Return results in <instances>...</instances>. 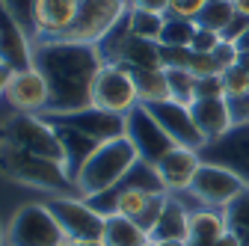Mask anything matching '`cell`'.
I'll return each instance as SVG.
<instances>
[{
  "label": "cell",
  "mask_w": 249,
  "mask_h": 246,
  "mask_svg": "<svg viewBox=\"0 0 249 246\" xmlns=\"http://www.w3.org/2000/svg\"><path fill=\"white\" fill-rule=\"evenodd\" d=\"M33 66L42 71L51 89V110L45 116H56L92 104V83L104 69V56L98 45L42 39L33 48Z\"/></svg>",
  "instance_id": "1"
},
{
  "label": "cell",
  "mask_w": 249,
  "mask_h": 246,
  "mask_svg": "<svg viewBox=\"0 0 249 246\" xmlns=\"http://www.w3.org/2000/svg\"><path fill=\"white\" fill-rule=\"evenodd\" d=\"M137 163H140V155H137V148L128 137L101 142L92 151V158L80 166V172L74 175V190L83 199L116 190Z\"/></svg>",
  "instance_id": "2"
},
{
  "label": "cell",
  "mask_w": 249,
  "mask_h": 246,
  "mask_svg": "<svg viewBox=\"0 0 249 246\" xmlns=\"http://www.w3.org/2000/svg\"><path fill=\"white\" fill-rule=\"evenodd\" d=\"M0 172L12 181H18V184L45 190L51 196L77 193L74 178L66 169V163L42 158V155H30V151H18V148H9V145H0Z\"/></svg>",
  "instance_id": "3"
},
{
  "label": "cell",
  "mask_w": 249,
  "mask_h": 246,
  "mask_svg": "<svg viewBox=\"0 0 249 246\" xmlns=\"http://www.w3.org/2000/svg\"><path fill=\"white\" fill-rule=\"evenodd\" d=\"M0 145H9L18 151H30V155H42L51 160L66 163L62 145L56 140V128L51 119L36 116V113H15L9 122L0 125Z\"/></svg>",
  "instance_id": "4"
},
{
  "label": "cell",
  "mask_w": 249,
  "mask_h": 246,
  "mask_svg": "<svg viewBox=\"0 0 249 246\" xmlns=\"http://www.w3.org/2000/svg\"><path fill=\"white\" fill-rule=\"evenodd\" d=\"M62 243H66V234H62L56 217L45 202L18 208L6 226V246H62Z\"/></svg>",
  "instance_id": "5"
},
{
  "label": "cell",
  "mask_w": 249,
  "mask_h": 246,
  "mask_svg": "<svg viewBox=\"0 0 249 246\" xmlns=\"http://www.w3.org/2000/svg\"><path fill=\"white\" fill-rule=\"evenodd\" d=\"M45 205L56 217L66 240H101L104 237V217L83 196H77V193L51 196Z\"/></svg>",
  "instance_id": "6"
},
{
  "label": "cell",
  "mask_w": 249,
  "mask_h": 246,
  "mask_svg": "<svg viewBox=\"0 0 249 246\" xmlns=\"http://www.w3.org/2000/svg\"><path fill=\"white\" fill-rule=\"evenodd\" d=\"M124 15H128V0H80L77 18L66 39L98 45Z\"/></svg>",
  "instance_id": "7"
},
{
  "label": "cell",
  "mask_w": 249,
  "mask_h": 246,
  "mask_svg": "<svg viewBox=\"0 0 249 246\" xmlns=\"http://www.w3.org/2000/svg\"><path fill=\"white\" fill-rule=\"evenodd\" d=\"M137 104L140 98H137L131 69H124L122 63H104V69L98 71L95 83H92V107L128 116Z\"/></svg>",
  "instance_id": "8"
},
{
  "label": "cell",
  "mask_w": 249,
  "mask_h": 246,
  "mask_svg": "<svg viewBox=\"0 0 249 246\" xmlns=\"http://www.w3.org/2000/svg\"><path fill=\"white\" fill-rule=\"evenodd\" d=\"M124 137L134 142L140 160H145L151 166H158L169 151L175 148L172 137L158 125V119L148 113L145 104H137L128 116H124Z\"/></svg>",
  "instance_id": "9"
},
{
  "label": "cell",
  "mask_w": 249,
  "mask_h": 246,
  "mask_svg": "<svg viewBox=\"0 0 249 246\" xmlns=\"http://www.w3.org/2000/svg\"><path fill=\"white\" fill-rule=\"evenodd\" d=\"M243 190H246V184H243L234 172L216 166V163H205V160H202V169L196 172L193 187L187 190V193H190L202 208L226 211Z\"/></svg>",
  "instance_id": "10"
},
{
  "label": "cell",
  "mask_w": 249,
  "mask_h": 246,
  "mask_svg": "<svg viewBox=\"0 0 249 246\" xmlns=\"http://www.w3.org/2000/svg\"><path fill=\"white\" fill-rule=\"evenodd\" d=\"M205 163H216L234 172L249 187V125H234L223 137H216L199 148Z\"/></svg>",
  "instance_id": "11"
},
{
  "label": "cell",
  "mask_w": 249,
  "mask_h": 246,
  "mask_svg": "<svg viewBox=\"0 0 249 246\" xmlns=\"http://www.w3.org/2000/svg\"><path fill=\"white\" fill-rule=\"evenodd\" d=\"M51 119L53 125H66V128H74L80 134H86L89 140L95 142H110V140H119L124 137V116L119 113H110V110H101V107H80V110H71V113H56V116H45Z\"/></svg>",
  "instance_id": "12"
},
{
  "label": "cell",
  "mask_w": 249,
  "mask_h": 246,
  "mask_svg": "<svg viewBox=\"0 0 249 246\" xmlns=\"http://www.w3.org/2000/svg\"><path fill=\"white\" fill-rule=\"evenodd\" d=\"M15 113H36L45 116L51 110V89L48 80L42 77V71L36 66H30L24 71H15L6 89V98H3Z\"/></svg>",
  "instance_id": "13"
},
{
  "label": "cell",
  "mask_w": 249,
  "mask_h": 246,
  "mask_svg": "<svg viewBox=\"0 0 249 246\" xmlns=\"http://www.w3.org/2000/svg\"><path fill=\"white\" fill-rule=\"evenodd\" d=\"M33 48L36 42L30 30L0 0V63H6L12 71H24L33 66Z\"/></svg>",
  "instance_id": "14"
},
{
  "label": "cell",
  "mask_w": 249,
  "mask_h": 246,
  "mask_svg": "<svg viewBox=\"0 0 249 246\" xmlns=\"http://www.w3.org/2000/svg\"><path fill=\"white\" fill-rule=\"evenodd\" d=\"M80 0H36L33 3V21H30V36L33 42L42 39H66L77 18Z\"/></svg>",
  "instance_id": "15"
},
{
  "label": "cell",
  "mask_w": 249,
  "mask_h": 246,
  "mask_svg": "<svg viewBox=\"0 0 249 246\" xmlns=\"http://www.w3.org/2000/svg\"><path fill=\"white\" fill-rule=\"evenodd\" d=\"M148 113L158 119V125L172 137L175 145H184V148H202L205 145V137L202 131L196 128V122H193V113H190V104H178L172 98L166 101H158V104H145Z\"/></svg>",
  "instance_id": "16"
},
{
  "label": "cell",
  "mask_w": 249,
  "mask_h": 246,
  "mask_svg": "<svg viewBox=\"0 0 249 246\" xmlns=\"http://www.w3.org/2000/svg\"><path fill=\"white\" fill-rule=\"evenodd\" d=\"M199 169H202V155L196 148H184V145H175L158 163V172H160L166 193H187L193 187V178Z\"/></svg>",
  "instance_id": "17"
},
{
  "label": "cell",
  "mask_w": 249,
  "mask_h": 246,
  "mask_svg": "<svg viewBox=\"0 0 249 246\" xmlns=\"http://www.w3.org/2000/svg\"><path fill=\"white\" fill-rule=\"evenodd\" d=\"M190 113H193V122H196V128L202 131L205 142L223 137L229 128H234L226 98H196L190 104Z\"/></svg>",
  "instance_id": "18"
},
{
  "label": "cell",
  "mask_w": 249,
  "mask_h": 246,
  "mask_svg": "<svg viewBox=\"0 0 249 246\" xmlns=\"http://www.w3.org/2000/svg\"><path fill=\"white\" fill-rule=\"evenodd\" d=\"M229 231L226 213L216 208H196L190 211V231H187V246H216L223 234Z\"/></svg>",
  "instance_id": "19"
},
{
  "label": "cell",
  "mask_w": 249,
  "mask_h": 246,
  "mask_svg": "<svg viewBox=\"0 0 249 246\" xmlns=\"http://www.w3.org/2000/svg\"><path fill=\"white\" fill-rule=\"evenodd\" d=\"M187 231H190V208L178 199V193H169L158 226L148 234L154 243H160V240H187Z\"/></svg>",
  "instance_id": "20"
},
{
  "label": "cell",
  "mask_w": 249,
  "mask_h": 246,
  "mask_svg": "<svg viewBox=\"0 0 249 246\" xmlns=\"http://www.w3.org/2000/svg\"><path fill=\"white\" fill-rule=\"evenodd\" d=\"M119 63L131 71L140 69H163V45L160 42H151V39H140L131 33V39L124 42L122 53H119Z\"/></svg>",
  "instance_id": "21"
},
{
  "label": "cell",
  "mask_w": 249,
  "mask_h": 246,
  "mask_svg": "<svg viewBox=\"0 0 249 246\" xmlns=\"http://www.w3.org/2000/svg\"><path fill=\"white\" fill-rule=\"evenodd\" d=\"M53 125V122H51ZM56 128V140H59V145H62V155H66V169L71 172V178L80 172V166L92 158V151H95L101 142H95V140H89L86 134H80V131H74V128H66V125H53Z\"/></svg>",
  "instance_id": "22"
},
{
  "label": "cell",
  "mask_w": 249,
  "mask_h": 246,
  "mask_svg": "<svg viewBox=\"0 0 249 246\" xmlns=\"http://www.w3.org/2000/svg\"><path fill=\"white\" fill-rule=\"evenodd\" d=\"M104 246H148L151 234L131 217H122V213H113V217L104 220Z\"/></svg>",
  "instance_id": "23"
},
{
  "label": "cell",
  "mask_w": 249,
  "mask_h": 246,
  "mask_svg": "<svg viewBox=\"0 0 249 246\" xmlns=\"http://www.w3.org/2000/svg\"><path fill=\"white\" fill-rule=\"evenodd\" d=\"M131 74H134L140 104H158V101L169 98V83H166L163 69H140V71H131Z\"/></svg>",
  "instance_id": "24"
},
{
  "label": "cell",
  "mask_w": 249,
  "mask_h": 246,
  "mask_svg": "<svg viewBox=\"0 0 249 246\" xmlns=\"http://www.w3.org/2000/svg\"><path fill=\"white\" fill-rule=\"evenodd\" d=\"M223 213H226L229 231L240 240V246H249V187H246Z\"/></svg>",
  "instance_id": "25"
},
{
  "label": "cell",
  "mask_w": 249,
  "mask_h": 246,
  "mask_svg": "<svg viewBox=\"0 0 249 246\" xmlns=\"http://www.w3.org/2000/svg\"><path fill=\"white\" fill-rule=\"evenodd\" d=\"M196 30H199L196 21L166 15L163 33H160V45H163V48H190V45H193V36H196Z\"/></svg>",
  "instance_id": "26"
},
{
  "label": "cell",
  "mask_w": 249,
  "mask_h": 246,
  "mask_svg": "<svg viewBox=\"0 0 249 246\" xmlns=\"http://www.w3.org/2000/svg\"><path fill=\"white\" fill-rule=\"evenodd\" d=\"M128 24H131V33H134V36H140V39H151V42H160L166 15L148 12V9H128Z\"/></svg>",
  "instance_id": "27"
},
{
  "label": "cell",
  "mask_w": 249,
  "mask_h": 246,
  "mask_svg": "<svg viewBox=\"0 0 249 246\" xmlns=\"http://www.w3.org/2000/svg\"><path fill=\"white\" fill-rule=\"evenodd\" d=\"M163 71H166V83H169V98L178 104H193L199 77L187 69H163Z\"/></svg>",
  "instance_id": "28"
},
{
  "label": "cell",
  "mask_w": 249,
  "mask_h": 246,
  "mask_svg": "<svg viewBox=\"0 0 249 246\" xmlns=\"http://www.w3.org/2000/svg\"><path fill=\"white\" fill-rule=\"evenodd\" d=\"M154 193L148 190H140V187H116V213L122 217H131V220H140L142 211L148 208Z\"/></svg>",
  "instance_id": "29"
},
{
  "label": "cell",
  "mask_w": 249,
  "mask_h": 246,
  "mask_svg": "<svg viewBox=\"0 0 249 246\" xmlns=\"http://www.w3.org/2000/svg\"><path fill=\"white\" fill-rule=\"evenodd\" d=\"M234 6H231V0H208V6L202 9V15L196 18L199 27L205 30H213V33H223L226 24L234 18Z\"/></svg>",
  "instance_id": "30"
},
{
  "label": "cell",
  "mask_w": 249,
  "mask_h": 246,
  "mask_svg": "<svg viewBox=\"0 0 249 246\" xmlns=\"http://www.w3.org/2000/svg\"><path fill=\"white\" fill-rule=\"evenodd\" d=\"M128 39H131V24H128V15H124L110 33L98 42V51L104 56V63H119V53H122V48H124Z\"/></svg>",
  "instance_id": "31"
},
{
  "label": "cell",
  "mask_w": 249,
  "mask_h": 246,
  "mask_svg": "<svg viewBox=\"0 0 249 246\" xmlns=\"http://www.w3.org/2000/svg\"><path fill=\"white\" fill-rule=\"evenodd\" d=\"M223 89H226V98L249 95V69L243 63H237L229 71H223Z\"/></svg>",
  "instance_id": "32"
},
{
  "label": "cell",
  "mask_w": 249,
  "mask_h": 246,
  "mask_svg": "<svg viewBox=\"0 0 249 246\" xmlns=\"http://www.w3.org/2000/svg\"><path fill=\"white\" fill-rule=\"evenodd\" d=\"M187 71H193L196 77L223 74V69H220V63L213 59V53H196V51H190V63H187Z\"/></svg>",
  "instance_id": "33"
},
{
  "label": "cell",
  "mask_w": 249,
  "mask_h": 246,
  "mask_svg": "<svg viewBox=\"0 0 249 246\" xmlns=\"http://www.w3.org/2000/svg\"><path fill=\"white\" fill-rule=\"evenodd\" d=\"M205 6H208V0H169V12H166V15L196 21V18L202 15Z\"/></svg>",
  "instance_id": "34"
},
{
  "label": "cell",
  "mask_w": 249,
  "mask_h": 246,
  "mask_svg": "<svg viewBox=\"0 0 249 246\" xmlns=\"http://www.w3.org/2000/svg\"><path fill=\"white\" fill-rule=\"evenodd\" d=\"M196 98H226V89H223V74H213V77H199V83H196Z\"/></svg>",
  "instance_id": "35"
},
{
  "label": "cell",
  "mask_w": 249,
  "mask_h": 246,
  "mask_svg": "<svg viewBox=\"0 0 249 246\" xmlns=\"http://www.w3.org/2000/svg\"><path fill=\"white\" fill-rule=\"evenodd\" d=\"M213 59L220 63V69L223 71H229L231 66H237L240 63V48L237 45H231V42H220L213 48Z\"/></svg>",
  "instance_id": "36"
},
{
  "label": "cell",
  "mask_w": 249,
  "mask_h": 246,
  "mask_svg": "<svg viewBox=\"0 0 249 246\" xmlns=\"http://www.w3.org/2000/svg\"><path fill=\"white\" fill-rule=\"evenodd\" d=\"M220 42H223V39H220V33H213V30L199 27V30H196V36H193L190 51H196V53H213V48L220 45Z\"/></svg>",
  "instance_id": "37"
},
{
  "label": "cell",
  "mask_w": 249,
  "mask_h": 246,
  "mask_svg": "<svg viewBox=\"0 0 249 246\" xmlns=\"http://www.w3.org/2000/svg\"><path fill=\"white\" fill-rule=\"evenodd\" d=\"M249 33V18H243V15H234L229 24H226V30L220 33V39L223 42H231V45H237L243 36Z\"/></svg>",
  "instance_id": "38"
},
{
  "label": "cell",
  "mask_w": 249,
  "mask_h": 246,
  "mask_svg": "<svg viewBox=\"0 0 249 246\" xmlns=\"http://www.w3.org/2000/svg\"><path fill=\"white\" fill-rule=\"evenodd\" d=\"M229 113H231V125H249V95H234L226 98Z\"/></svg>",
  "instance_id": "39"
},
{
  "label": "cell",
  "mask_w": 249,
  "mask_h": 246,
  "mask_svg": "<svg viewBox=\"0 0 249 246\" xmlns=\"http://www.w3.org/2000/svg\"><path fill=\"white\" fill-rule=\"evenodd\" d=\"M86 202H89L92 208H95L104 220L116 213V190H107V193H98V196H89Z\"/></svg>",
  "instance_id": "40"
},
{
  "label": "cell",
  "mask_w": 249,
  "mask_h": 246,
  "mask_svg": "<svg viewBox=\"0 0 249 246\" xmlns=\"http://www.w3.org/2000/svg\"><path fill=\"white\" fill-rule=\"evenodd\" d=\"M3 3H6V9L30 30V21H33V3H36V0H3Z\"/></svg>",
  "instance_id": "41"
},
{
  "label": "cell",
  "mask_w": 249,
  "mask_h": 246,
  "mask_svg": "<svg viewBox=\"0 0 249 246\" xmlns=\"http://www.w3.org/2000/svg\"><path fill=\"white\" fill-rule=\"evenodd\" d=\"M128 9H148V12L166 15L169 12V0H128Z\"/></svg>",
  "instance_id": "42"
},
{
  "label": "cell",
  "mask_w": 249,
  "mask_h": 246,
  "mask_svg": "<svg viewBox=\"0 0 249 246\" xmlns=\"http://www.w3.org/2000/svg\"><path fill=\"white\" fill-rule=\"evenodd\" d=\"M12 69L6 63H0V98H6V89H9V80H12Z\"/></svg>",
  "instance_id": "43"
},
{
  "label": "cell",
  "mask_w": 249,
  "mask_h": 246,
  "mask_svg": "<svg viewBox=\"0 0 249 246\" xmlns=\"http://www.w3.org/2000/svg\"><path fill=\"white\" fill-rule=\"evenodd\" d=\"M231 6H234V12H237V15L249 18V0H231Z\"/></svg>",
  "instance_id": "44"
},
{
  "label": "cell",
  "mask_w": 249,
  "mask_h": 246,
  "mask_svg": "<svg viewBox=\"0 0 249 246\" xmlns=\"http://www.w3.org/2000/svg\"><path fill=\"white\" fill-rule=\"evenodd\" d=\"M216 246H240V240H237V237H234L231 231H226V234H223L220 240H216Z\"/></svg>",
  "instance_id": "45"
},
{
  "label": "cell",
  "mask_w": 249,
  "mask_h": 246,
  "mask_svg": "<svg viewBox=\"0 0 249 246\" xmlns=\"http://www.w3.org/2000/svg\"><path fill=\"white\" fill-rule=\"evenodd\" d=\"M62 246H104L101 240H66Z\"/></svg>",
  "instance_id": "46"
},
{
  "label": "cell",
  "mask_w": 249,
  "mask_h": 246,
  "mask_svg": "<svg viewBox=\"0 0 249 246\" xmlns=\"http://www.w3.org/2000/svg\"><path fill=\"white\" fill-rule=\"evenodd\" d=\"M154 246H187V240H160V243H154Z\"/></svg>",
  "instance_id": "47"
},
{
  "label": "cell",
  "mask_w": 249,
  "mask_h": 246,
  "mask_svg": "<svg viewBox=\"0 0 249 246\" xmlns=\"http://www.w3.org/2000/svg\"><path fill=\"white\" fill-rule=\"evenodd\" d=\"M0 246H6V228H3V223H0Z\"/></svg>",
  "instance_id": "48"
},
{
  "label": "cell",
  "mask_w": 249,
  "mask_h": 246,
  "mask_svg": "<svg viewBox=\"0 0 249 246\" xmlns=\"http://www.w3.org/2000/svg\"><path fill=\"white\" fill-rule=\"evenodd\" d=\"M148 246H154V243H148Z\"/></svg>",
  "instance_id": "49"
}]
</instances>
